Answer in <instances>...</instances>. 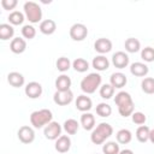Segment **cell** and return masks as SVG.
Here are the masks:
<instances>
[{
  "mask_svg": "<svg viewBox=\"0 0 154 154\" xmlns=\"http://www.w3.org/2000/svg\"><path fill=\"white\" fill-rule=\"evenodd\" d=\"M96 113H97V116H100L102 118H107L112 113V107L106 102H101L96 106Z\"/></svg>",
  "mask_w": 154,
  "mask_h": 154,
  "instance_id": "cell-33",
  "label": "cell"
},
{
  "mask_svg": "<svg viewBox=\"0 0 154 154\" xmlns=\"http://www.w3.org/2000/svg\"><path fill=\"white\" fill-rule=\"evenodd\" d=\"M23 10H24V14L26 17V19L31 23V24H35V23H41L42 20V10L40 7V5L35 1H26L23 6Z\"/></svg>",
  "mask_w": 154,
  "mask_h": 154,
  "instance_id": "cell-5",
  "label": "cell"
},
{
  "mask_svg": "<svg viewBox=\"0 0 154 154\" xmlns=\"http://www.w3.org/2000/svg\"><path fill=\"white\" fill-rule=\"evenodd\" d=\"M13 35H14V29L11 24H7V23L0 24V40L2 41L10 40L13 37Z\"/></svg>",
  "mask_w": 154,
  "mask_h": 154,
  "instance_id": "cell-23",
  "label": "cell"
},
{
  "mask_svg": "<svg viewBox=\"0 0 154 154\" xmlns=\"http://www.w3.org/2000/svg\"><path fill=\"white\" fill-rule=\"evenodd\" d=\"M81 125L87 131L93 130L94 126H95V117L89 112H84L81 116Z\"/></svg>",
  "mask_w": 154,
  "mask_h": 154,
  "instance_id": "cell-22",
  "label": "cell"
},
{
  "mask_svg": "<svg viewBox=\"0 0 154 154\" xmlns=\"http://www.w3.org/2000/svg\"><path fill=\"white\" fill-rule=\"evenodd\" d=\"M130 72L136 77H143V76H147V73L149 72V69L144 63L136 61L130 65Z\"/></svg>",
  "mask_w": 154,
  "mask_h": 154,
  "instance_id": "cell-16",
  "label": "cell"
},
{
  "mask_svg": "<svg viewBox=\"0 0 154 154\" xmlns=\"http://www.w3.org/2000/svg\"><path fill=\"white\" fill-rule=\"evenodd\" d=\"M18 1L17 0H1V6L4 10H13L17 6Z\"/></svg>",
  "mask_w": 154,
  "mask_h": 154,
  "instance_id": "cell-38",
  "label": "cell"
},
{
  "mask_svg": "<svg viewBox=\"0 0 154 154\" xmlns=\"http://www.w3.org/2000/svg\"><path fill=\"white\" fill-rule=\"evenodd\" d=\"M113 134V128L108 123H100L96 128L93 129L90 135V141L94 144H102L107 138H109Z\"/></svg>",
  "mask_w": 154,
  "mask_h": 154,
  "instance_id": "cell-2",
  "label": "cell"
},
{
  "mask_svg": "<svg viewBox=\"0 0 154 154\" xmlns=\"http://www.w3.org/2000/svg\"><path fill=\"white\" fill-rule=\"evenodd\" d=\"M114 87H112V84H109V83H106V84H102L101 87H100V96L102 97V99H106V100H108V99H111L113 95H114Z\"/></svg>",
  "mask_w": 154,
  "mask_h": 154,
  "instance_id": "cell-32",
  "label": "cell"
},
{
  "mask_svg": "<svg viewBox=\"0 0 154 154\" xmlns=\"http://www.w3.org/2000/svg\"><path fill=\"white\" fill-rule=\"evenodd\" d=\"M94 49L100 53L101 55L111 52L112 49V41L109 38H106V37H100L97 38L95 42H94Z\"/></svg>",
  "mask_w": 154,
  "mask_h": 154,
  "instance_id": "cell-11",
  "label": "cell"
},
{
  "mask_svg": "<svg viewBox=\"0 0 154 154\" xmlns=\"http://www.w3.org/2000/svg\"><path fill=\"white\" fill-rule=\"evenodd\" d=\"M101 82H102L101 75L97 72H91L81 81V89L85 94H93L96 91L97 88L101 87Z\"/></svg>",
  "mask_w": 154,
  "mask_h": 154,
  "instance_id": "cell-4",
  "label": "cell"
},
{
  "mask_svg": "<svg viewBox=\"0 0 154 154\" xmlns=\"http://www.w3.org/2000/svg\"><path fill=\"white\" fill-rule=\"evenodd\" d=\"M69 34L73 41H83L88 35V28L82 23H75L71 25Z\"/></svg>",
  "mask_w": 154,
  "mask_h": 154,
  "instance_id": "cell-7",
  "label": "cell"
},
{
  "mask_svg": "<svg viewBox=\"0 0 154 154\" xmlns=\"http://www.w3.org/2000/svg\"><path fill=\"white\" fill-rule=\"evenodd\" d=\"M149 141L154 144V129H150V134H149Z\"/></svg>",
  "mask_w": 154,
  "mask_h": 154,
  "instance_id": "cell-40",
  "label": "cell"
},
{
  "mask_svg": "<svg viewBox=\"0 0 154 154\" xmlns=\"http://www.w3.org/2000/svg\"><path fill=\"white\" fill-rule=\"evenodd\" d=\"M71 65H72V63H71L70 59L66 58V57H60V58H58V60H57V63H55V66H57V69H58L60 72H66V71L71 67Z\"/></svg>",
  "mask_w": 154,
  "mask_h": 154,
  "instance_id": "cell-34",
  "label": "cell"
},
{
  "mask_svg": "<svg viewBox=\"0 0 154 154\" xmlns=\"http://www.w3.org/2000/svg\"><path fill=\"white\" fill-rule=\"evenodd\" d=\"M112 64L117 69H125L129 65V55L123 51H118L112 55Z\"/></svg>",
  "mask_w": 154,
  "mask_h": 154,
  "instance_id": "cell-12",
  "label": "cell"
},
{
  "mask_svg": "<svg viewBox=\"0 0 154 154\" xmlns=\"http://www.w3.org/2000/svg\"><path fill=\"white\" fill-rule=\"evenodd\" d=\"M149 134H150V129L147 125H140L136 130V138L141 143H146L147 141H149Z\"/></svg>",
  "mask_w": 154,
  "mask_h": 154,
  "instance_id": "cell-27",
  "label": "cell"
},
{
  "mask_svg": "<svg viewBox=\"0 0 154 154\" xmlns=\"http://www.w3.org/2000/svg\"><path fill=\"white\" fill-rule=\"evenodd\" d=\"M73 100V93L70 90L66 91H55L53 95V101L58 105V106H67L69 103H71Z\"/></svg>",
  "mask_w": 154,
  "mask_h": 154,
  "instance_id": "cell-9",
  "label": "cell"
},
{
  "mask_svg": "<svg viewBox=\"0 0 154 154\" xmlns=\"http://www.w3.org/2000/svg\"><path fill=\"white\" fill-rule=\"evenodd\" d=\"M63 129L66 131L67 135H75L79 129V123L73 118L66 119L63 124Z\"/></svg>",
  "mask_w": 154,
  "mask_h": 154,
  "instance_id": "cell-24",
  "label": "cell"
},
{
  "mask_svg": "<svg viewBox=\"0 0 154 154\" xmlns=\"http://www.w3.org/2000/svg\"><path fill=\"white\" fill-rule=\"evenodd\" d=\"M128 83V78L123 72H114L109 77V84H112V87H114V89H120L123 87H125V84Z\"/></svg>",
  "mask_w": 154,
  "mask_h": 154,
  "instance_id": "cell-15",
  "label": "cell"
},
{
  "mask_svg": "<svg viewBox=\"0 0 154 154\" xmlns=\"http://www.w3.org/2000/svg\"><path fill=\"white\" fill-rule=\"evenodd\" d=\"M141 58L144 61H147V63L154 61V48H152V47H144L141 51Z\"/></svg>",
  "mask_w": 154,
  "mask_h": 154,
  "instance_id": "cell-36",
  "label": "cell"
},
{
  "mask_svg": "<svg viewBox=\"0 0 154 154\" xmlns=\"http://www.w3.org/2000/svg\"><path fill=\"white\" fill-rule=\"evenodd\" d=\"M24 13H22L20 11H12L8 14V22L11 25H20L24 22Z\"/></svg>",
  "mask_w": 154,
  "mask_h": 154,
  "instance_id": "cell-29",
  "label": "cell"
},
{
  "mask_svg": "<svg viewBox=\"0 0 154 154\" xmlns=\"http://www.w3.org/2000/svg\"><path fill=\"white\" fill-rule=\"evenodd\" d=\"M22 35H23L24 38L31 40V38H34L36 36V29L31 24L23 25V28H22Z\"/></svg>",
  "mask_w": 154,
  "mask_h": 154,
  "instance_id": "cell-35",
  "label": "cell"
},
{
  "mask_svg": "<svg viewBox=\"0 0 154 154\" xmlns=\"http://www.w3.org/2000/svg\"><path fill=\"white\" fill-rule=\"evenodd\" d=\"M38 29L43 35H52L57 30V23L53 19H45L40 23Z\"/></svg>",
  "mask_w": 154,
  "mask_h": 154,
  "instance_id": "cell-20",
  "label": "cell"
},
{
  "mask_svg": "<svg viewBox=\"0 0 154 154\" xmlns=\"http://www.w3.org/2000/svg\"><path fill=\"white\" fill-rule=\"evenodd\" d=\"M10 49L14 54H22L26 49V41L22 37H14L10 43Z\"/></svg>",
  "mask_w": 154,
  "mask_h": 154,
  "instance_id": "cell-17",
  "label": "cell"
},
{
  "mask_svg": "<svg viewBox=\"0 0 154 154\" xmlns=\"http://www.w3.org/2000/svg\"><path fill=\"white\" fill-rule=\"evenodd\" d=\"M55 150L59 153H66L71 148V138L67 135H61L58 140H55Z\"/></svg>",
  "mask_w": 154,
  "mask_h": 154,
  "instance_id": "cell-14",
  "label": "cell"
},
{
  "mask_svg": "<svg viewBox=\"0 0 154 154\" xmlns=\"http://www.w3.org/2000/svg\"><path fill=\"white\" fill-rule=\"evenodd\" d=\"M119 152H120V149H119L118 142L109 141L102 146V153L103 154H119Z\"/></svg>",
  "mask_w": 154,
  "mask_h": 154,
  "instance_id": "cell-30",
  "label": "cell"
},
{
  "mask_svg": "<svg viewBox=\"0 0 154 154\" xmlns=\"http://www.w3.org/2000/svg\"><path fill=\"white\" fill-rule=\"evenodd\" d=\"M119 154H134V152H132L131 149L125 148V149H122V150L119 152Z\"/></svg>",
  "mask_w": 154,
  "mask_h": 154,
  "instance_id": "cell-39",
  "label": "cell"
},
{
  "mask_svg": "<svg viewBox=\"0 0 154 154\" xmlns=\"http://www.w3.org/2000/svg\"><path fill=\"white\" fill-rule=\"evenodd\" d=\"M91 65L96 71H105L109 67V60L105 55L100 54V55H96L95 58H93Z\"/></svg>",
  "mask_w": 154,
  "mask_h": 154,
  "instance_id": "cell-18",
  "label": "cell"
},
{
  "mask_svg": "<svg viewBox=\"0 0 154 154\" xmlns=\"http://www.w3.org/2000/svg\"><path fill=\"white\" fill-rule=\"evenodd\" d=\"M17 136L19 138V141L24 144H29L31 142H34L35 140V131L31 126L29 125H23L19 128L18 132H17Z\"/></svg>",
  "mask_w": 154,
  "mask_h": 154,
  "instance_id": "cell-8",
  "label": "cell"
},
{
  "mask_svg": "<svg viewBox=\"0 0 154 154\" xmlns=\"http://www.w3.org/2000/svg\"><path fill=\"white\" fill-rule=\"evenodd\" d=\"M61 125L58 122H51L49 124H47L43 129V135L47 140H58L61 136Z\"/></svg>",
  "mask_w": 154,
  "mask_h": 154,
  "instance_id": "cell-6",
  "label": "cell"
},
{
  "mask_svg": "<svg viewBox=\"0 0 154 154\" xmlns=\"http://www.w3.org/2000/svg\"><path fill=\"white\" fill-rule=\"evenodd\" d=\"M76 108L78 109V111H81V112H88V111H90L91 109V107H93V101H91V99L89 97V96H87V95H84V94H82V95H79V96H77V99H76Z\"/></svg>",
  "mask_w": 154,
  "mask_h": 154,
  "instance_id": "cell-13",
  "label": "cell"
},
{
  "mask_svg": "<svg viewBox=\"0 0 154 154\" xmlns=\"http://www.w3.org/2000/svg\"><path fill=\"white\" fill-rule=\"evenodd\" d=\"M71 78L67 76V75H60L57 79H55V88L58 91H66V90H70V87H71Z\"/></svg>",
  "mask_w": 154,
  "mask_h": 154,
  "instance_id": "cell-21",
  "label": "cell"
},
{
  "mask_svg": "<svg viewBox=\"0 0 154 154\" xmlns=\"http://www.w3.org/2000/svg\"><path fill=\"white\" fill-rule=\"evenodd\" d=\"M114 102L118 106V112L122 117H130L134 113L135 103L132 101L131 95L128 91H119L116 94Z\"/></svg>",
  "mask_w": 154,
  "mask_h": 154,
  "instance_id": "cell-1",
  "label": "cell"
},
{
  "mask_svg": "<svg viewBox=\"0 0 154 154\" xmlns=\"http://www.w3.org/2000/svg\"><path fill=\"white\" fill-rule=\"evenodd\" d=\"M7 82L10 83V85L14 87V88H19V87H23L24 85V76L17 71H12L7 75Z\"/></svg>",
  "mask_w": 154,
  "mask_h": 154,
  "instance_id": "cell-19",
  "label": "cell"
},
{
  "mask_svg": "<svg viewBox=\"0 0 154 154\" xmlns=\"http://www.w3.org/2000/svg\"><path fill=\"white\" fill-rule=\"evenodd\" d=\"M142 91L146 94H154V78L153 77H146L141 82Z\"/></svg>",
  "mask_w": 154,
  "mask_h": 154,
  "instance_id": "cell-31",
  "label": "cell"
},
{
  "mask_svg": "<svg viewBox=\"0 0 154 154\" xmlns=\"http://www.w3.org/2000/svg\"><path fill=\"white\" fill-rule=\"evenodd\" d=\"M131 119H132V122L135 123V124H137V125H143L144 123H146V120H147V117H146V114L143 113V112H134L132 114H131Z\"/></svg>",
  "mask_w": 154,
  "mask_h": 154,
  "instance_id": "cell-37",
  "label": "cell"
},
{
  "mask_svg": "<svg viewBox=\"0 0 154 154\" xmlns=\"http://www.w3.org/2000/svg\"><path fill=\"white\" fill-rule=\"evenodd\" d=\"M24 93L30 99H37V97H40L42 95V85L38 82H35V81L34 82H29L25 85Z\"/></svg>",
  "mask_w": 154,
  "mask_h": 154,
  "instance_id": "cell-10",
  "label": "cell"
},
{
  "mask_svg": "<svg viewBox=\"0 0 154 154\" xmlns=\"http://www.w3.org/2000/svg\"><path fill=\"white\" fill-rule=\"evenodd\" d=\"M53 119V113L48 108H42L38 111H34L30 114V123L35 129H41L49 124Z\"/></svg>",
  "mask_w": 154,
  "mask_h": 154,
  "instance_id": "cell-3",
  "label": "cell"
},
{
  "mask_svg": "<svg viewBox=\"0 0 154 154\" xmlns=\"http://www.w3.org/2000/svg\"><path fill=\"white\" fill-rule=\"evenodd\" d=\"M124 47H125V51L129 52V53H136L141 49V42L135 38V37H129L125 40L124 42Z\"/></svg>",
  "mask_w": 154,
  "mask_h": 154,
  "instance_id": "cell-25",
  "label": "cell"
},
{
  "mask_svg": "<svg viewBox=\"0 0 154 154\" xmlns=\"http://www.w3.org/2000/svg\"><path fill=\"white\" fill-rule=\"evenodd\" d=\"M72 67L75 69V71L82 73V72L88 71V69H89V63H88L85 59H83V58H76V59L72 61Z\"/></svg>",
  "mask_w": 154,
  "mask_h": 154,
  "instance_id": "cell-28",
  "label": "cell"
},
{
  "mask_svg": "<svg viewBox=\"0 0 154 154\" xmlns=\"http://www.w3.org/2000/svg\"><path fill=\"white\" fill-rule=\"evenodd\" d=\"M116 138H117V142L120 143V144H128L131 142L132 140V134L130 130L128 129H120L117 135H116Z\"/></svg>",
  "mask_w": 154,
  "mask_h": 154,
  "instance_id": "cell-26",
  "label": "cell"
}]
</instances>
